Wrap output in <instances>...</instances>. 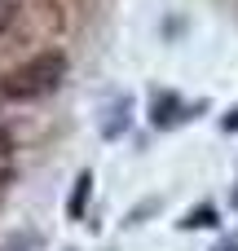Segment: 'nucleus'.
Segmentation results:
<instances>
[{"label": "nucleus", "instance_id": "f257e3e1", "mask_svg": "<svg viewBox=\"0 0 238 251\" xmlns=\"http://www.w3.org/2000/svg\"><path fill=\"white\" fill-rule=\"evenodd\" d=\"M66 79V57L62 53H35L26 62H18L13 71L0 75V101H35V97H49L57 84Z\"/></svg>", "mask_w": 238, "mask_h": 251}, {"label": "nucleus", "instance_id": "f03ea898", "mask_svg": "<svg viewBox=\"0 0 238 251\" xmlns=\"http://www.w3.org/2000/svg\"><path fill=\"white\" fill-rule=\"evenodd\" d=\"M88 185H93V176H88V172H79V181H75V194H71V203H66V216H84V199H88Z\"/></svg>", "mask_w": 238, "mask_h": 251}, {"label": "nucleus", "instance_id": "7ed1b4c3", "mask_svg": "<svg viewBox=\"0 0 238 251\" xmlns=\"http://www.w3.org/2000/svg\"><path fill=\"white\" fill-rule=\"evenodd\" d=\"M185 225H216V212H212V207H199V212H190Z\"/></svg>", "mask_w": 238, "mask_h": 251}, {"label": "nucleus", "instance_id": "20e7f679", "mask_svg": "<svg viewBox=\"0 0 238 251\" xmlns=\"http://www.w3.org/2000/svg\"><path fill=\"white\" fill-rule=\"evenodd\" d=\"M168 119H172V97H168V101H159V106H155V124H168Z\"/></svg>", "mask_w": 238, "mask_h": 251}, {"label": "nucleus", "instance_id": "39448f33", "mask_svg": "<svg viewBox=\"0 0 238 251\" xmlns=\"http://www.w3.org/2000/svg\"><path fill=\"white\" fill-rule=\"evenodd\" d=\"M221 128H225V132H238V106L225 115V119H221Z\"/></svg>", "mask_w": 238, "mask_h": 251}, {"label": "nucleus", "instance_id": "423d86ee", "mask_svg": "<svg viewBox=\"0 0 238 251\" xmlns=\"http://www.w3.org/2000/svg\"><path fill=\"white\" fill-rule=\"evenodd\" d=\"M9 18H13V4H9V0H0V31L9 26Z\"/></svg>", "mask_w": 238, "mask_h": 251}, {"label": "nucleus", "instance_id": "0eeeda50", "mask_svg": "<svg viewBox=\"0 0 238 251\" xmlns=\"http://www.w3.org/2000/svg\"><path fill=\"white\" fill-rule=\"evenodd\" d=\"M0 150H9V132L4 128H0Z\"/></svg>", "mask_w": 238, "mask_h": 251}]
</instances>
